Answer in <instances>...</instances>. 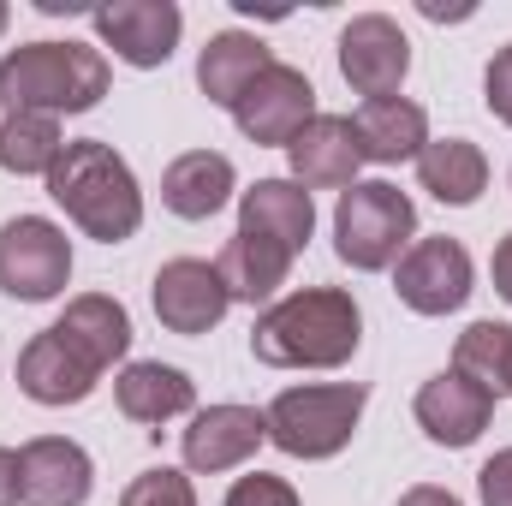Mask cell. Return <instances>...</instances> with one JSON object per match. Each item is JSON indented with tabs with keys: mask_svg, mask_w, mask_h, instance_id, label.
I'll return each instance as SVG.
<instances>
[{
	"mask_svg": "<svg viewBox=\"0 0 512 506\" xmlns=\"http://www.w3.org/2000/svg\"><path fill=\"white\" fill-rule=\"evenodd\" d=\"M340 72L358 96L382 102V96H399L405 72H411V42L405 30L387 18V12H364L340 30Z\"/></svg>",
	"mask_w": 512,
	"mask_h": 506,
	"instance_id": "cell-10",
	"label": "cell"
},
{
	"mask_svg": "<svg viewBox=\"0 0 512 506\" xmlns=\"http://www.w3.org/2000/svg\"><path fill=\"white\" fill-rule=\"evenodd\" d=\"M215 268H221V286H227L233 304H262L286 286L292 251H280L274 239H256V233H233L215 256Z\"/></svg>",
	"mask_w": 512,
	"mask_h": 506,
	"instance_id": "cell-23",
	"label": "cell"
},
{
	"mask_svg": "<svg viewBox=\"0 0 512 506\" xmlns=\"http://www.w3.org/2000/svg\"><path fill=\"white\" fill-rule=\"evenodd\" d=\"M364 340V310L346 286H304L268 304L251 328V352L268 370H340Z\"/></svg>",
	"mask_w": 512,
	"mask_h": 506,
	"instance_id": "cell-1",
	"label": "cell"
},
{
	"mask_svg": "<svg viewBox=\"0 0 512 506\" xmlns=\"http://www.w3.org/2000/svg\"><path fill=\"white\" fill-rule=\"evenodd\" d=\"M108 96V54L84 42H24L0 54L6 114H90Z\"/></svg>",
	"mask_w": 512,
	"mask_h": 506,
	"instance_id": "cell-3",
	"label": "cell"
},
{
	"mask_svg": "<svg viewBox=\"0 0 512 506\" xmlns=\"http://www.w3.org/2000/svg\"><path fill=\"white\" fill-rule=\"evenodd\" d=\"M96 381H102V370H96L90 358H78L54 328H42V334L18 352V387H24V399H36V405H84V399L96 393Z\"/></svg>",
	"mask_w": 512,
	"mask_h": 506,
	"instance_id": "cell-16",
	"label": "cell"
},
{
	"mask_svg": "<svg viewBox=\"0 0 512 506\" xmlns=\"http://www.w3.org/2000/svg\"><path fill=\"white\" fill-rule=\"evenodd\" d=\"M179 30H185V12L173 0H114L96 12V36L102 48H114L126 66L137 72H155L173 60L179 48Z\"/></svg>",
	"mask_w": 512,
	"mask_h": 506,
	"instance_id": "cell-11",
	"label": "cell"
},
{
	"mask_svg": "<svg viewBox=\"0 0 512 506\" xmlns=\"http://www.w3.org/2000/svg\"><path fill=\"white\" fill-rule=\"evenodd\" d=\"M477 495H483V506H512V447L477 471Z\"/></svg>",
	"mask_w": 512,
	"mask_h": 506,
	"instance_id": "cell-30",
	"label": "cell"
},
{
	"mask_svg": "<svg viewBox=\"0 0 512 506\" xmlns=\"http://www.w3.org/2000/svg\"><path fill=\"white\" fill-rule=\"evenodd\" d=\"M233 185H239V173H233V161H227L221 149H191V155H179V161L161 173V203H167L179 221H209V215L227 209Z\"/></svg>",
	"mask_w": 512,
	"mask_h": 506,
	"instance_id": "cell-18",
	"label": "cell"
},
{
	"mask_svg": "<svg viewBox=\"0 0 512 506\" xmlns=\"http://www.w3.org/2000/svg\"><path fill=\"white\" fill-rule=\"evenodd\" d=\"M72 280V239L48 215H12L0 227V292L18 304H48Z\"/></svg>",
	"mask_w": 512,
	"mask_h": 506,
	"instance_id": "cell-6",
	"label": "cell"
},
{
	"mask_svg": "<svg viewBox=\"0 0 512 506\" xmlns=\"http://www.w3.org/2000/svg\"><path fill=\"white\" fill-rule=\"evenodd\" d=\"M66 155V137L54 114H6L0 120V167L30 179V173H54V161Z\"/></svg>",
	"mask_w": 512,
	"mask_h": 506,
	"instance_id": "cell-25",
	"label": "cell"
},
{
	"mask_svg": "<svg viewBox=\"0 0 512 506\" xmlns=\"http://www.w3.org/2000/svg\"><path fill=\"white\" fill-rule=\"evenodd\" d=\"M399 506H465L459 495H447V489H435V483H417V489H405Z\"/></svg>",
	"mask_w": 512,
	"mask_h": 506,
	"instance_id": "cell-31",
	"label": "cell"
},
{
	"mask_svg": "<svg viewBox=\"0 0 512 506\" xmlns=\"http://www.w3.org/2000/svg\"><path fill=\"white\" fill-rule=\"evenodd\" d=\"M0 506H18V453L0 447Z\"/></svg>",
	"mask_w": 512,
	"mask_h": 506,
	"instance_id": "cell-32",
	"label": "cell"
},
{
	"mask_svg": "<svg viewBox=\"0 0 512 506\" xmlns=\"http://www.w3.org/2000/svg\"><path fill=\"white\" fill-rule=\"evenodd\" d=\"M364 405H370L364 381H322V387L274 393V405L262 417H268V441L280 453H292V459H334L352 441Z\"/></svg>",
	"mask_w": 512,
	"mask_h": 506,
	"instance_id": "cell-5",
	"label": "cell"
},
{
	"mask_svg": "<svg viewBox=\"0 0 512 506\" xmlns=\"http://www.w3.org/2000/svg\"><path fill=\"white\" fill-rule=\"evenodd\" d=\"M417 429L435 441V447H471L489 417H495V393L483 381H471L465 370H441L417 387Z\"/></svg>",
	"mask_w": 512,
	"mask_h": 506,
	"instance_id": "cell-13",
	"label": "cell"
},
{
	"mask_svg": "<svg viewBox=\"0 0 512 506\" xmlns=\"http://www.w3.org/2000/svg\"><path fill=\"white\" fill-rule=\"evenodd\" d=\"M483 102H489V114L512 126V42L489 60V72H483Z\"/></svg>",
	"mask_w": 512,
	"mask_h": 506,
	"instance_id": "cell-29",
	"label": "cell"
},
{
	"mask_svg": "<svg viewBox=\"0 0 512 506\" xmlns=\"http://www.w3.org/2000/svg\"><path fill=\"white\" fill-rule=\"evenodd\" d=\"M352 131H358V149L364 161L376 167H393V161H417L423 143H429V114L405 96H382V102H364L352 114Z\"/></svg>",
	"mask_w": 512,
	"mask_h": 506,
	"instance_id": "cell-21",
	"label": "cell"
},
{
	"mask_svg": "<svg viewBox=\"0 0 512 506\" xmlns=\"http://www.w3.org/2000/svg\"><path fill=\"white\" fill-rule=\"evenodd\" d=\"M114 399L131 423H167V417H185L197 405V387L173 364H126L114 381Z\"/></svg>",
	"mask_w": 512,
	"mask_h": 506,
	"instance_id": "cell-24",
	"label": "cell"
},
{
	"mask_svg": "<svg viewBox=\"0 0 512 506\" xmlns=\"http://www.w3.org/2000/svg\"><path fill=\"white\" fill-rule=\"evenodd\" d=\"M239 233L274 239L280 251H304L316 233V203L298 179H256L251 191H239Z\"/></svg>",
	"mask_w": 512,
	"mask_h": 506,
	"instance_id": "cell-17",
	"label": "cell"
},
{
	"mask_svg": "<svg viewBox=\"0 0 512 506\" xmlns=\"http://www.w3.org/2000/svg\"><path fill=\"white\" fill-rule=\"evenodd\" d=\"M393 292L417 316H447L471 298V251L459 239H417L393 268Z\"/></svg>",
	"mask_w": 512,
	"mask_h": 506,
	"instance_id": "cell-8",
	"label": "cell"
},
{
	"mask_svg": "<svg viewBox=\"0 0 512 506\" xmlns=\"http://www.w3.org/2000/svg\"><path fill=\"white\" fill-rule=\"evenodd\" d=\"M495 292H501V298L512 304V233L501 239V245H495Z\"/></svg>",
	"mask_w": 512,
	"mask_h": 506,
	"instance_id": "cell-33",
	"label": "cell"
},
{
	"mask_svg": "<svg viewBox=\"0 0 512 506\" xmlns=\"http://www.w3.org/2000/svg\"><path fill=\"white\" fill-rule=\"evenodd\" d=\"M227 506H298V495H292L286 477L256 471V477H239V483L227 489Z\"/></svg>",
	"mask_w": 512,
	"mask_h": 506,
	"instance_id": "cell-28",
	"label": "cell"
},
{
	"mask_svg": "<svg viewBox=\"0 0 512 506\" xmlns=\"http://www.w3.org/2000/svg\"><path fill=\"white\" fill-rule=\"evenodd\" d=\"M48 197L102 245H126L143 227V191L131 179L126 155L102 137H78L66 143V155L48 173Z\"/></svg>",
	"mask_w": 512,
	"mask_h": 506,
	"instance_id": "cell-2",
	"label": "cell"
},
{
	"mask_svg": "<svg viewBox=\"0 0 512 506\" xmlns=\"http://www.w3.org/2000/svg\"><path fill=\"white\" fill-rule=\"evenodd\" d=\"M6 18H12V12H6V6H0V36H6Z\"/></svg>",
	"mask_w": 512,
	"mask_h": 506,
	"instance_id": "cell-35",
	"label": "cell"
},
{
	"mask_svg": "<svg viewBox=\"0 0 512 506\" xmlns=\"http://www.w3.org/2000/svg\"><path fill=\"white\" fill-rule=\"evenodd\" d=\"M54 334H60L78 358H90L96 370H114V364L131 352V316H126V304L108 298V292H84V298H72L66 316L54 322Z\"/></svg>",
	"mask_w": 512,
	"mask_h": 506,
	"instance_id": "cell-19",
	"label": "cell"
},
{
	"mask_svg": "<svg viewBox=\"0 0 512 506\" xmlns=\"http://www.w3.org/2000/svg\"><path fill=\"white\" fill-rule=\"evenodd\" d=\"M453 370L483 381L495 399L512 393V328L507 322H471L459 334V346H453Z\"/></svg>",
	"mask_w": 512,
	"mask_h": 506,
	"instance_id": "cell-26",
	"label": "cell"
},
{
	"mask_svg": "<svg viewBox=\"0 0 512 506\" xmlns=\"http://www.w3.org/2000/svg\"><path fill=\"white\" fill-rule=\"evenodd\" d=\"M423 18H471V6H435V0H423Z\"/></svg>",
	"mask_w": 512,
	"mask_h": 506,
	"instance_id": "cell-34",
	"label": "cell"
},
{
	"mask_svg": "<svg viewBox=\"0 0 512 506\" xmlns=\"http://www.w3.org/2000/svg\"><path fill=\"white\" fill-rule=\"evenodd\" d=\"M96 489V465L66 435H36L18 447V501L24 506H84Z\"/></svg>",
	"mask_w": 512,
	"mask_h": 506,
	"instance_id": "cell-12",
	"label": "cell"
},
{
	"mask_svg": "<svg viewBox=\"0 0 512 506\" xmlns=\"http://www.w3.org/2000/svg\"><path fill=\"white\" fill-rule=\"evenodd\" d=\"M286 161H292V179L304 191H346V185H358L364 149H358V131L346 114H316L286 143Z\"/></svg>",
	"mask_w": 512,
	"mask_h": 506,
	"instance_id": "cell-15",
	"label": "cell"
},
{
	"mask_svg": "<svg viewBox=\"0 0 512 506\" xmlns=\"http://www.w3.org/2000/svg\"><path fill=\"white\" fill-rule=\"evenodd\" d=\"M411 233H417V203L387 179H358L334 203V251L358 274L393 268L411 251Z\"/></svg>",
	"mask_w": 512,
	"mask_h": 506,
	"instance_id": "cell-4",
	"label": "cell"
},
{
	"mask_svg": "<svg viewBox=\"0 0 512 506\" xmlns=\"http://www.w3.org/2000/svg\"><path fill=\"white\" fill-rule=\"evenodd\" d=\"M233 120H239V131H245L251 143L286 149L298 131L316 120V84H310L298 66H280V60H274L251 90L233 102Z\"/></svg>",
	"mask_w": 512,
	"mask_h": 506,
	"instance_id": "cell-7",
	"label": "cell"
},
{
	"mask_svg": "<svg viewBox=\"0 0 512 506\" xmlns=\"http://www.w3.org/2000/svg\"><path fill=\"white\" fill-rule=\"evenodd\" d=\"M262 441H268V417H262V411H251V405H209V411H197L191 429L179 435V453H185L191 471L215 477V471L245 465Z\"/></svg>",
	"mask_w": 512,
	"mask_h": 506,
	"instance_id": "cell-14",
	"label": "cell"
},
{
	"mask_svg": "<svg viewBox=\"0 0 512 506\" xmlns=\"http://www.w3.org/2000/svg\"><path fill=\"white\" fill-rule=\"evenodd\" d=\"M268 66H274V54L262 48V36H251V30H221V36H209V48L197 54V90H203L215 108L233 114V102L251 90Z\"/></svg>",
	"mask_w": 512,
	"mask_h": 506,
	"instance_id": "cell-20",
	"label": "cell"
},
{
	"mask_svg": "<svg viewBox=\"0 0 512 506\" xmlns=\"http://www.w3.org/2000/svg\"><path fill=\"white\" fill-rule=\"evenodd\" d=\"M417 185L435 197V203H477L483 185H489V155L471 143V137H429L423 155H417Z\"/></svg>",
	"mask_w": 512,
	"mask_h": 506,
	"instance_id": "cell-22",
	"label": "cell"
},
{
	"mask_svg": "<svg viewBox=\"0 0 512 506\" xmlns=\"http://www.w3.org/2000/svg\"><path fill=\"white\" fill-rule=\"evenodd\" d=\"M120 506H197L191 495V477L185 471H167V465H155V471H143V477H131Z\"/></svg>",
	"mask_w": 512,
	"mask_h": 506,
	"instance_id": "cell-27",
	"label": "cell"
},
{
	"mask_svg": "<svg viewBox=\"0 0 512 506\" xmlns=\"http://www.w3.org/2000/svg\"><path fill=\"white\" fill-rule=\"evenodd\" d=\"M149 298H155L161 328H167V334H185V340L209 334V328L233 310V298H227V286H221V268L203 262V256H173V262H161Z\"/></svg>",
	"mask_w": 512,
	"mask_h": 506,
	"instance_id": "cell-9",
	"label": "cell"
}]
</instances>
